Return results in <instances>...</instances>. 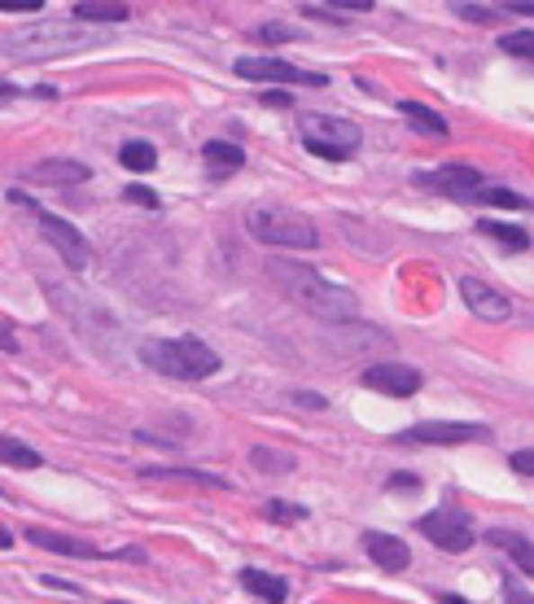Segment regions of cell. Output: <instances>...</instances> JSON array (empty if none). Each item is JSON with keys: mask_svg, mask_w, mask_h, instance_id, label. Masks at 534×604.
I'll use <instances>...</instances> for the list:
<instances>
[{"mask_svg": "<svg viewBox=\"0 0 534 604\" xmlns=\"http://www.w3.org/2000/svg\"><path fill=\"white\" fill-rule=\"evenodd\" d=\"M201 158H206V167H210V171H241V167H245L241 145H228V140H206Z\"/></svg>", "mask_w": 534, "mask_h": 604, "instance_id": "obj_18", "label": "cell"}, {"mask_svg": "<svg viewBox=\"0 0 534 604\" xmlns=\"http://www.w3.org/2000/svg\"><path fill=\"white\" fill-rule=\"evenodd\" d=\"M508 465H512V473L530 477V473H534V447H521V451H512V456H508Z\"/></svg>", "mask_w": 534, "mask_h": 604, "instance_id": "obj_28", "label": "cell"}, {"mask_svg": "<svg viewBox=\"0 0 534 604\" xmlns=\"http://www.w3.org/2000/svg\"><path fill=\"white\" fill-rule=\"evenodd\" d=\"M123 198H128V201H136V206H149V210L158 206V198H154V193H149L145 184H132V189H123Z\"/></svg>", "mask_w": 534, "mask_h": 604, "instance_id": "obj_32", "label": "cell"}, {"mask_svg": "<svg viewBox=\"0 0 534 604\" xmlns=\"http://www.w3.org/2000/svg\"><path fill=\"white\" fill-rule=\"evenodd\" d=\"M460 9V18H468V22H495L500 13H491V9H482V4H456Z\"/></svg>", "mask_w": 534, "mask_h": 604, "instance_id": "obj_30", "label": "cell"}, {"mask_svg": "<svg viewBox=\"0 0 534 604\" xmlns=\"http://www.w3.org/2000/svg\"><path fill=\"white\" fill-rule=\"evenodd\" d=\"M27 538H31L35 547H44V552H58V556H101L93 543H79V538L53 535V530H40V526H31V530H27Z\"/></svg>", "mask_w": 534, "mask_h": 604, "instance_id": "obj_14", "label": "cell"}, {"mask_svg": "<svg viewBox=\"0 0 534 604\" xmlns=\"http://www.w3.org/2000/svg\"><path fill=\"white\" fill-rule=\"evenodd\" d=\"M114 604H123V600H114Z\"/></svg>", "mask_w": 534, "mask_h": 604, "instance_id": "obj_40", "label": "cell"}, {"mask_svg": "<svg viewBox=\"0 0 534 604\" xmlns=\"http://www.w3.org/2000/svg\"><path fill=\"white\" fill-rule=\"evenodd\" d=\"M421 530L434 538L442 552H465V547H473V526H468L465 512H456V508H434V512H425V517H421Z\"/></svg>", "mask_w": 534, "mask_h": 604, "instance_id": "obj_7", "label": "cell"}, {"mask_svg": "<svg viewBox=\"0 0 534 604\" xmlns=\"http://www.w3.org/2000/svg\"><path fill=\"white\" fill-rule=\"evenodd\" d=\"M88 175L93 171L75 158H44V163L27 167V180H40V184H84Z\"/></svg>", "mask_w": 534, "mask_h": 604, "instance_id": "obj_13", "label": "cell"}, {"mask_svg": "<svg viewBox=\"0 0 534 604\" xmlns=\"http://www.w3.org/2000/svg\"><path fill=\"white\" fill-rule=\"evenodd\" d=\"M486 543L503 547V552L517 561V570L534 578V543H530V538H521L517 530H491V535H486Z\"/></svg>", "mask_w": 534, "mask_h": 604, "instance_id": "obj_15", "label": "cell"}, {"mask_svg": "<svg viewBox=\"0 0 534 604\" xmlns=\"http://www.w3.org/2000/svg\"><path fill=\"white\" fill-rule=\"evenodd\" d=\"M503 600L508 604H534V591H526L517 578H508V582H503Z\"/></svg>", "mask_w": 534, "mask_h": 604, "instance_id": "obj_29", "label": "cell"}, {"mask_svg": "<svg viewBox=\"0 0 534 604\" xmlns=\"http://www.w3.org/2000/svg\"><path fill=\"white\" fill-rule=\"evenodd\" d=\"M512 13H534V0H508Z\"/></svg>", "mask_w": 534, "mask_h": 604, "instance_id": "obj_37", "label": "cell"}, {"mask_svg": "<svg viewBox=\"0 0 534 604\" xmlns=\"http://www.w3.org/2000/svg\"><path fill=\"white\" fill-rule=\"evenodd\" d=\"M364 552L381 565L386 573H399L412 565V552H407V543L395 535H381V530H368L364 535Z\"/></svg>", "mask_w": 534, "mask_h": 604, "instance_id": "obj_12", "label": "cell"}, {"mask_svg": "<svg viewBox=\"0 0 534 604\" xmlns=\"http://www.w3.org/2000/svg\"><path fill=\"white\" fill-rule=\"evenodd\" d=\"M241 582L259 596V600H267V604H280L285 596H289V582L285 578H276V573H267V570H245L241 573Z\"/></svg>", "mask_w": 534, "mask_h": 604, "instance_id": "obj_16", "label": "cell"}, {"mask_svg": "<svg viewBox=\"0 0 534 604\" xmlns=\"http://www.w3.org/2000/svg\"><path fill=\"white\" fill-rule=\"evenodd\" d=\"M245 228L254 241L263 245H276V250H316L320 245V233L316 224L294 210V206H280V201H259L245 210Z\"/></svg>", "mask_w": 534, "mask_h": 604, "instance_id": "obj_3", "label": "cell"}, {"mask_svg": "<svg viewBox=\"0 0 534 604\" xmlns=\"http://www.w3.org/2000/svg\"><path fill=\"white\" fill-rule=\"evenodd\" d=\"M233 70L241 79H254V84H307V88H329L325 75L298 70V67H289V62H280V58H241Z\"/></svg>", "mask_w": 534, "mask_h": 604, "instance_id": "obj_6", "label": "cell"}, {"mask_svg": "<svg viewBox=\"0 0 534 604\" xmlns=\"http://www.w3.org/2000/svg\"><path fill=\"white\" fill-rule=\"evenodd\" d=\"M40 215V233H44V241L62 254V263L75 271H84L88 263H93V245H88V236L79 233V228H70L67 219H58V215H49V210H35Z\"/></svg>", "mask_w": 534, "mask_h": 604, "instance_id": "obj_5", "label": "cell"}, {"mask_svg": "<svg viewBox=\"0 0 534 604\" xmlns=\"http://www.w3.org/2000/svg\"><path fill=\"white\" fill-rule=\"evenodd\" d=\"M442 604H468L465 596H442Z\"/></svg>", "mask_w": 534, "mask_h": 604, "instance_id": "obj_39", "label": "cell"}, {"mask_svg": "<svg viewBox=\"0 0 534 604\" xmlns=\"http://www.w3.org/2000/svg\"><path fill=\"white\" fill-rule=\"evenodd\" d=\"M18 93H22V88H18V84H9V79H0V101L18 97Z\"/></svg>", "mask_w": 534, "mask_h": 604, "instance_id": "obj_36", "label": "cell"}, {"mask_svg": "<svg viewBox=\"0 0 534 604\" xmlns=\"http://www.w3.org/2000/svg\"><path fill=\"white\" fill-rule=\"evenodd\" d=\"M390 486H403V491H416V477H407V473H395V477H390Z\"/></svg>", "mask_w": 534, "mask_h": 604, "instance_id": "obj_35", "label": "cell"}, {"mask_svg": "<svg viewBox=\"0 0 534 604\" xmlns=\"http://www.w3.org/2000/svg\"><path fill=\"white\" fill-rule=\"evenodd\" d=\"M250 460H254V469L263 473H294V456H280V451H267V447H254Z\"/></svg>", "mask_w": 534, "mask_h": 604, "instance_id": "obj_24", "label": "cell"}, {"mask_svg": "<svg viewBox=\"0 0 534 604\" xmlns=\"http://www.w3.org/2000/svg\"><path fill=\"white\" fill-rule=\"evenodd\" d=\"M403 442H434V447H451V442H482L491 438L486 425H460V421H425V425H412L403 430Z\"/></svg>", "mask_w": 534, "mask_h": 604, "instance_id": "obj_8", "label": "cell"}, {"mask_svg": "<svg viewBox=\"0 0 534 604\" xmlns=\"http://www.w3.org/2000/svg\"><path fill=\"white\" fill-rule=\"evenodd\" d=\"M70 13H75V22H128L132 18L128 4H105V0H79Z\"/></svg>", "mask_w": 534, "mask_h": 604, "instance_id": "obj_17", "label": "cell"}, {"mask_svg": "<svg viewBox=\"0 0 534 604\" xmlns=\"http://www.w3.org/2000/svg\"><path fill=\"white\" fill-rule=\"evenodd\" d=\"M263 105H276V110H280V105H294V97H285V93H263Z\"/></svg>", "mask_w": 534, "mask_h": 604, "instance_id": "obj_34", "label": "cell"}, {"mask_svg": "<svg viewBox=\"0 0 534 604\" xmlns=\"http://www.w3.org/2000/svg\"><path fill=\"white\" fill-rule=\"evenodd\" d=\"M267 276L289 294V298L298 302L302 311H311L316 320H325V324H351L355 315H360V298L346 289V285H334V280H325L316 268H307V263H289V259H271L267 263Z\"/></svg>", "mask_w": 534, "mask_h": 604, "instance_id": "obj_1", "label": "cell"}, {"mask_svg": "<svg viewBox=\"0 0 534 604\" xmlns=\"http://www.w3.org/2000/svg\"><path fill=\"white\" fill-rule=\"evenodd\" d=\"M298 132L307 154H316L325 163H346L360 149V128L346 123V119H334V114H307L298 123Z\"/></svg>", "mask_w": 534, "mask_h": 604, "instance_id": "obj_4", "label": "cell"}, {"mask_svg": "<svg viewBox=\"0 0 534 604\" xmlns=\"http://www.w3.org/2000/svg\"><path fill=\"white\" fill-rule=\"evenodd\" d=\"M119 163H123L128 171H154L158 154H154V145H149V140H128V145L119 149Z\"/></svg>", "mask_w": 534, "mask_h": 604, "instance_id": "obj_21", "label": "cell"}, {"mask_svg": "<svg viewBox=\"0 0 534 604\" xmlns=\"http://www.w3.org/2000/svg\"><path fill=\"white\" fill-rule=\"evenodd\" d=\"M416 184H425V189H438V193H447V198L465 201L473 189H482V175H477L473 167H465V163H447V167H438V171H421Z\"/></svg>", "mask_w": 534, "mask_h": 604, "instance_id": "obj_10", "label": "cell"}, {"mask_svg": "<svg viewBox=\"0 0 534 604\" xmlns=\"http://www.w3.org/2000/svg\"><path fill=\"white\" fill-rule=\"evenodd\" d=\"M259 40L263 44H285V40H298V31L285 27V22H267V27H259Z\"/></svg>", "mask_w": 534, "mask_h": 604, "instance_id": "obj_27", "label": "cell"}, {"mask_svg": "<svg viewBox=\"0 0 534 604\" xmlns=\"http://www.w3.org/2000/svg\"><path fill=\"white\" fill-rule=\"evenodd\" d=\"M267 517H271V521H302V517H307V508L285 503V500H271V503H267Z\"/></svg>", "mask_w": 534, "mask_h": 604, "instance_id": "obj_26", "label": "cell"}, {"mask_svg": "<svg viewBox=\"0 0 534 604\" xmlns=\"http://www.w3.org/2000/svg\"><path fill=\"white\" fill-rule=\"evenodd\" d=\"M465 201H486V206H512V210H521V206H526V198H521V193H512V189H500V184H495V189H473V193H468Z\"/></svg>", "mask_w": 534, "mask_h": 604, "instance_id": "obj_23", "label": "cell"}, {"mask_svg": "<svg viewBox=\"0 0 534 604\" xmlns=\"http://www.w3.org/2000/svg\"><path fill=\"white\" fill-rule=\"evenodd\" d=\"M500 53H512V58H534V31L500 35Z\"/></svg>", "mask_w": 534, "mask_h": 604, "instance_id": "obj_25", "label": "cell"}, {"mask_svg": "<svg viewBox=\"0 0 534 604\" xmlns=\"http://www.w3.org/2000/svg\"><path fill=\"white\" fill-rule=\"evenodd\" d=\"M364 386L381 390V395H395V399H407V395L421 390V369H412V364H372V369H364Z\"/></svg>", "mask_w": 534, "mask_h": 604, "instance_id": "obj_9", "label": "cell"}, {"mask_svg": "<svg viewBox=\"0 0 534 604\" xmlns=\"http://www.w3.org/2000/svg\"><path fill=\"white\" fill-rule=\"evenodd\" d=\"M460 298H465V306L477 315V320H491V324H500V320H508V311H512V302L503 298L500 289H491V285H482V280H473V276H460Z\"/></svg>", "mask_w": 534, "mask_h": 604, "instance_id": "obj_11", "label": "cell"}, {"mask_svg": "<svg viewBox=\"0 0 534 604\" xmlns=\"http://www.w3.org/2000/svg\"><path fill=\"white\" fill-rule=\"evenodd\" d=\"M0 465H13V469H40L44 460H40V451H31L27 442L0 434Z\"/></svg>", "mask_w": 534, "mask_h": 604, "instance_id": "obj_20", "label": "cell"}, {"mask_svg": "<svg viewBox=\"0 0 534 604\" xmlns=\"http://www.w3.org/2000/svg\"><path fill=\"white\" fill-rule=\"evenodd\" d=\"M4 547H13V535H9V530L0 526V552H4Z\"/></svg>", "mask_w": 534, "mask_h": 604, "instance_id": "obj_38", "label": "cell"}, {"mask_svg": "<svg viewBox=\"0 0 534 604\" xmlns=\"http://www.w3.org/2000/svg\"><path fill=\"white\" fill-rule=\"evenodd\" d=\"M399 114L403 119H412L421 132H434V136H447V119L430 110V105H421V101H399Z\"/></svg>", "mask_w": 534, "mask_h": 604, "instance_id": "obj_19", "label": "cell"}, {"mask_svg": "<svg viewBox=\"0 0 534 604\" xmlns=\"http://www.w3.org/2000/svg\"><path fill=\"white\" fill-rule=\"evenodd\" d=\"M294 403H302V407H311V412H316V407H325V395H311V390H298V395H294Z\"/></svg>", "mask_w": 534, "mask_h": 604, "instance_id": "obj_33", "label": "cell"}, {"mask_svg": "<svg viewBox=\"0 0 534 604\" xmlns=\"http://www.w3.org/2000/svg\"><path fill=\"white\" fill-rule=\"evenodd\" d=\"M0 9H4V13H40L44 0H0Z\"/></svg>", "mask_w": 534, "mask_h": 604, "instance_id": "obj_31", "label": "cell"}, {"mask_svg": "<svg viewBox=\"0 0 534 604\" xmlns=\"http://www.w3.org/2000/svg\"><path fill=\"white\" fill-rule=\"evenodd\" d=\"M105 35L93 31V27H84V22H53V18H44V22H31V27H18V31H9L0 40V49L9 53V58H67V53H79V49H93L101 44Z\"/></svg>", "mask_w": 534, "mask_h": 604, "instance_id": "obj_2", "label": "cell"}, {"mask_svg": "<svg viewBox=\"0 0 534 604\" xmlns=\"http://www.w3.org/2000/svg\"><path fill=\"white\" fill-rule=\"evenodd\" d=\"M477 228H482L486 236H495L503 250H526V245H530V236L521 233V228H512V224H495V219H482Z\"/></svg>", "mask_w": 534, "mask_h": 604, "instance_id": "obj_22", "label": "cell"}]
</instances>
